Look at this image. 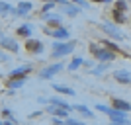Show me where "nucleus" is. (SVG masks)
I'll use <instances>...</instances> for the list:
<instances>
[{
    "instance_id": "a211bd4d",
    "label": "nucleus",
    "mask_w": 131,
    "mask_h": 125,
    "mask_svg": "<svg viewBox=\"0 0 131 125\" xmlns=\"http://www.w3.org/2000/svg\"><path fill=\"white\" fill-rule=\"evenodd\" d=\"M112 16H114V20L117 24H121V22H125V20H127V18H125V12H123V10H117V8H114Z\"/></svg>"
},
{
    "instance_id": "72a5a7b5",
    "label": "nucleus",
    "mask_w": 131,
    "mask_h": 125,
    "mask_svg": "<svg viewBox=\"0 0 131 125\" xmlns=\"http://www.w3.org/2000/svg\"><path fill=\"white\" fill-rule=\"evenodd\" d=\"M4 125H16V123H14V121H8V123H4Z\"/></svg>"
},
{
    "instance_id": "bb28decb",
    "label": "nucleus",
    "mask_w": 131,
    "mask_h": 125,
    "mask_svg": "<svg viewBox=\"0 0 131 125\" xmlns=\"http://www.w3.org/2000/svg\"><path fill=\"white\" fill-rule=\"evenodd\" d=\"M71 2H74L78 8H88V2H86V0H71Z\"/></svg>"
},
{
    "instance_id": "4468645a",
    "label": "nucleus",
    "mask_w": 131,
    "mask_h": 125,
    "mask_svg": "<svg viewBox=\"0 0 131 125\" xmlns=\"http://www.w3.org/2000/svg\"><path fill=\"white\" fill-rule=\"evenodd\" d=\"M31 31H33V27L29 26V24H24V26H20L16 29V33L20 35V37H29L31 35Z\"/></svg>"
},
{
    "instance_id": "cd10ccee",
    "label": "nucleus",
    "mask_w": 131,
    "mask_h": 125,
    "mask_svg": "<svg viewBox=\"0 0 131 125\" xmlns=\"http://www.w3.org/2000/svg\"><path fill=\"white\" fill-rule=\"evenodd\" d=\"M65 125H84L82 121H77V119H71V117H67L65 119Z\"/></svg>"
},
{
    "instance_id": "c85d7f7f",
    "label": "nucleus",
    "mask_w": 131,
    "mask_h": 125,
    "mask_svg": "<svg viewBox=\"0 0 131 125\" xmlns=\"http://www.w3.org/2000/svg\"><path fill=\"white\" fill-rule=\"evenodd\" d=\"M53 6H55V2H47V4L43 6V14H47V12H49L51 8H53Z\"/></svg>"
},
{
    "instance_id": "9d476101",
    "label": "nucleus",
    "mask_w": 131,
    "mask_h": 125,
    "mask_svg": "<svg viewBox=\"0 0 131 125\" xmlns=\"http://www.w3.org/2000/svg\"><path fill=\"white\" fill-rule=\"evenodd\" d=\"M26 47H27V51H31V53H35V55L43 53V45H41V41H37V39H27Z\"/></svg>"
},
{
    "instance_id": "dca6fc26",
    "label": "nucleus",
    "mask_w": 131,
    "mask_h": 125,
    "mask_svg": "<svg viewBox=\"0 0 131 125\" xmlns=\"http://www.w3.org/2000/svg\"><path fill=\"white\" fill-rule=\"evenodd\" d=\"M72 108L77 109L78 113H82L84 117H94V111H90V109H88L86 106H82V104H77V106H72Z\"/></svg>"
},
{
    "instance_id": "5701e85b",
    "label": "nucleus",
    "mask_w": 131,
    "mask_h": 125,
    "mask_svg": "<svg viewBox=\"0 0 131 125\" xmlns=\"http://www.w3.org/2000/svg\"><path fill=\"white\" fill-rule=\"evenodd\" d=\"M106 69H108V63H102V65H98L96 69H92V74H102Z\"/></svg>"
},
{
    "instance_id": "2f4dec72",
    "label": "nucleus",
    "mask_w": 131,
    "mask_h": 125,
    "mask_svg": "<svg viewBox=\"0 0 131 125\" xmlns=\"http://www.w3.org/2000/svg\"><path fill=\"white\" fill-rule=\"evenodd\" d=\"M2 39H4V33L0 31V43H2Z\"/></svg>"
},
{
    "instance_id": "7ed1b4c3",
    "label": "nucleus",
    "mask_w": 131,
    "mask_h": 125,
    "mask_svg": "<svg viewBox=\"0 0 131 125\" xmlns=\"http://www.w3.org/2000/svg\"><path fill=\"white\" fill-rule=\"evenodd\" d=\"M63 71V63H55V65H49V66H45L43 71L39 72V76L41 78H53L57 72Z\"/></svg>"
},
{
    "instance_id": "f8f14e48",
    "label": "nucleus",
    "mask_w": 131,
    "mask_h": 125,
    "mask_svg": "<svg viewBox=\"0 0 131 125\" xmlns=\"http://www.w3.org/2000/svg\"><path fill=\"white\" fill-rule=\"evenodd\" d=\"M43 20L49 24V26H57V27H61V22H63V18L55 16V14H43Z\"/></svg>"
},
{
    "instance_id": "f3484780",
    "label": "nucleus",
    "mask_w": 131,
    "mask_h": 125,
    "mask_svg": "<svg viewBox=\"0 0 131 125\" xmlns=\"http://www.w3.org/2000/svg\"><path fill=\"white\" fill-rule=\"evenodd\" d=\"M31 8H33L31 2H20V6H18V16H26Z\"/></svg>"
},
{
    "instance_id": "412c9836",
    "label": "nucleus",
    "mask_w": 131,
    "mask_h": 125,
    "mask_svg": "<svg viewBox=\"0 0 131 125\" xmlns=\"http://www.w3.org/2000/svg\"><path fill=\"white\" fill-rule=\"evenodd\" d=\"M78 10H80V8H78L77 4H74V6L67 4V6H65V14H69V16H77V14H78Z\"/></svg>"
},
{
    "instance_id": "7c9ffc66",
    "label": "nucleus",
    "mask_w": 131,
    "mask_h": 125,
    "mask_svg": "<svg viewBox=\"0 0 131 125\" xmlns=\"http://www.w3.org/2000/svg\"><path fill=\"white\" fill-rule=\"evenodd\" d=\"M0 61H2V63H6V61H8V55L2 53V51H0Z\"/></svg>"
},
{
    "instance_id": "c756f323",
    "label": "nucleus",
    "mask_w": 131,
    "mask_h": 125,
    "mask_svg": "<svg viewBox=\"0 0 131 125\" xmlns=\"http://www.w3.org/2000/svg\"><path fill=\"white\" fill-rule=\"evenodd\" d=\"M51 123H53V125H65V119H61V117H53Z\"/></svg>"
},
{
    "instance_id": "f257e3e1",
    "label": "nucleus",
    "mask_w": 131,
    "mask_h": 125,
    "mask_svg": "<svg viewBox=\"0 0 131 125\" xmlns=\"http://www.w3.org/2000/svg\"><path fill=\"white\" fill-rule=\"evenodd\" d=\"M90 51H92V55L98 61H102V63H112V61L115 59V53H114V51L106 49V47H100V45H96V43L90 45Z\"/></svg>"
},
{
    "instance_id": "6ab92c4d",
    "label": "nucleus",
    "mask_w": 131,
    "mask_h": 125,
    "mask_svg": "<svg viewBox=\"0 0 131 125\" xmlns=\"http://www.w3.org/2000/svg\"><path fill=\"white\" fill-rule=\"evenodd\" d=\"M26 84V78H12L10 82H8V86H10V90H16V88L24 86Z\"/></svg>"
},
{
    "instance_id": "4be33fe9",
    "label": "nucleus",
    "mask_w": 131,
    "mask_h": 125,
    "mask_svg": "<svg viewBox=\"0 0 131 125\" xmlns=\"http://www.w3.org/2000/svg\"><path fill=\"white\" fill-rule=\"evenodd\" d=\"M82 63H84V61H82V59H80V57H74V59H72V61H71V65H69V71H77L78 66H80V65H82Z\"/></svg>"
},
{
    "instance_id": "393cba45",
    "label": "nucleus",
    "mask_w": 131,
    "mask_h": 125,
    "mask_svg": "<svg viewBox=\"0 0 131 125\" xmlns=\"http://www.w3.org/2000/svg\"><path fill=\"white\" fill-rule=\"evenodd\" d=\"M104 45H106V49L114 51V53H117V51H119V49H117V45H115V43H110V41H104Z\"/></svg>"
},
{
    "instance_id": "423d86ee",
    "label": "nucleus",
    "mask_w": 131,
    "mask_h": 125,
    "mask_svg": "<svg viewBox=\"0 0 131 125\" xmlns=\"http://www.w3.org/2000/svg\"><path fill=\"white\" fill-rule=\"evenodd\" d=\"M45 33H49V35H53V37L61 39V41H65V39L71 37V33H69V29H65V27H57V29H45Z\"/></svg>"
},
{
    "instance_id": "b1692460",
    "label": "nucleus",
    "mask_w": 131,
    "mask_h": 125,
    "mask_svg": "<svg viewBox=\"0 0 131 125\" xmlns=\"http://www.w3.org/2000/svg\"><path fill=\"white\" fill-rule=\"evenodd\" d=\"M115 8L125 12V10H127V2H125V0H117V2H115Z\"/></svg>"
},
{
    "instance_id": "0eeeda50",
    "label": "nucleus",
    "mask_w": 131,
    "mask_h": 125,
    "mask_svg": "<svg viewBox=\"0 0 131 125\" xmlns=\"http://www.w3.org/2000/svg\"><path fill=\"white\" fill-rule=\"evenodd\" d=\"M27 72H31V65H24V66H18L14 71H10V78H26Z\"/></svg>"
},
{
    "instance_id": "1a4fd4ad",
    "label": "nucleus",
    "mask_w": 131,
    "mask_h": 125,
    "mask_svg": "<svg viewBox=\"0 0 131 125\" xmlns=\"http://www.w3.org/2000/svg\"><path fill=\"white\" fill-rule=\"evenodd\" d=\"M112 108L115 109H121V111H131V104L125 102V100H119V98H112Z\"/></svg>"
},
{
    "instance_id": "ddd939ff",
    "label": "nucleus",
    "mask_w": 131,
    "mask_h": 125,
    "mask_svg": "<svg viewBox=\"0 0 131 125\" xmlns=\"http://www.w3.org/2000/svg\"><path fill=\"white\" fill-rule=\"evenodd\" d=\"M49 104H53V106H59V108H65V109H69V111H71V109H74L72 106H69V104H67L63 98H59V96H53V98H49Z\"/></svg>"
},
{
    "instance_id": "9b49d317",
    "label": "nucleus",
    "mask_w": 131,
    "mask_h": 125,
    "mask_svg": "<svg viewBox=\"0 0 131 125\" xmlns=\"http://www.w3.org/2000/svg\"><path fill=\"white\" fill-rule=\"evenodd\" d=\"M0 47H4V49L12 51V53H18V43L14 41V39H10V37H4V39H2Z\"/></svg>"
},
{
    "instance_id": "f03ea898",
    "label": "nucleus",
    "mask_w": 131,
    "mask_h": 125,
    "mask_svg": "<svg viewBox=\"0 0 131 125\" xmlns=\"http://www.w3.org/2000/svg\"><path fill=\"white\" fill-rule=\"evenodd\" d=\"M72 49H74V43H72V41H69V43L57 41V43L53 45V57H55V59H59V57H65V55L72 53Z\"/></svg>"
},
{
    "instance_id": "a878e982",
    "label": "nucleus",
    "mask_w": 131,
    "mask_h": 125,
    "mask_svg": "<svg viewBox=\"0 0 131 125\" xmlns=\"http://www.w3.org/2000/svg\"><path fill=\"white\" fill-rule=\"evenodd\" d=\"M110 125H131V121H129V119L125 117V119H117V121H112Z\"/></svg>"
},
{
    "instance_id": "aec40b11",
    "label": "nucleus",
    "mask_w": 131,
    "mask_h": 125,
    "mask_svg": "<svg viewBox=\"0 0 131 125\" xmlns=\"http://www.w3.org/2000/svg\"><path fill=\"white\" fill-rule=\"evenodd\" d=\"M12 8L8 2H0V16H8V14H12Z\"/></svg>"
},
{
    "instance_id": "20e7f679",
    "label": "nucleus",
    "mask_w": 131,
    "mask_h": 125,
    "mask_svg": "<svg viewBox=\"0 0 131 125\" xmlns=\"http://www.w3.org/2000/svg\"><path fill=\"white\" fill-rule=\"evenodd\" d=\"M102 29L108 33L110 37H114V39H123V33H119L117 26H115V24H112V22H104V24H102Z\"/></svg>"
},
{
    "instance_id": "6e6552de",
    "label": "nucleus",
    "mask_w": 131,
    "mask_h": 125,
    "mask_svg": "<svg viewBox=\"0 0 131 125\" xmlns=\"http://www.w3.org/2000/svg\"><path fill=\"white\" fill-rule=\"evenodd\" d=\"M114 78L119 82V84H131V72L129 71H115Z\"/></svg>"
},
{
    "instance_id": "473e14b6",
    "label": "nucleus",
    "mask_w": 131,
    "mask_h": 125,
    "mask_svg": "<svg viewBox=\"0 0 131 125\" xmlns=\"http://www.w3.org/2000/svg\"><path fill=\"white\" fill-rule=\"evenodd\" d=\"M92 2H110V0H92Z\"/></svg>"
},
{
    "instance_id": "2eb2a0df",
    "label": "nucleus",
    "mask_w": 131,
    "mask_h": 125,
    "mask_svg": "<svg viewBox=\"0 0 131 125\" xmlns=\"http://www.w3.org/2000/svg\"><path fill=\"white\" fill-rule=\"evenodd\" d=\"M53 90H57L59 94H67V96H74V90L69 86H63V84H53Z\"/></svg>"
},
{
    "instance_id": "39448f33",
    "label": "nucleus",
    "mask_w": 131,
    "mask_h": 125,
    "mask_svg": "<svg viewBox=\"0 0 131 125\" xmlns=\"http://www.w3.org/2000/svg\"><path fill=\"white\" fill-rule=\"evenodd\" d=\"M45 111L47 113H51V115H55V117H61V119H67L69 117V109H65V108H59V106H47L45 108Z\"/></svg>"
}]
</instances>
